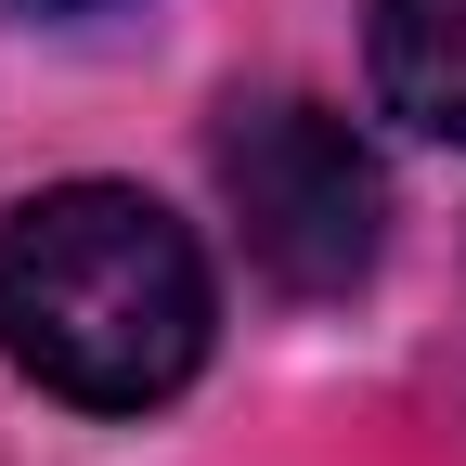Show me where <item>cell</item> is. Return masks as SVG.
Segmentation results:
<instances>
[{
    "instance_id": "obj_1",
    "label": "cell",
    "mask_w": 466,
    "mask_h": 466,
    "mask_svg": "<svg viewBox=\"0 0 466 466\" xmlns=\"http://www.w3.org/2000/svg\"><path fill=\"white\" fill-rule=\"evenodd\" d=\"M208 259L130 182H52L0 220V350L78 415H143L208 363Z\"/></svg>"
},
{
    "instance_id": "obj_2",
    "label": "cell",
    "mask_w": 466,
    "mask_h": 466,
    "mask_svg": "<svg viewBox=\"0 0 466 466\" xmlns=\"http://www.w3.org/2000/svg\"><path fill=\"white\" fill-rule=\"evenodd\" d=\"M220 195L247 259L285 285V299H350L376 272V233H389V182L376 156L350 143V116L299 104V91H259L220 116Z\"/></svg>"
},
{
    "instance_id": "obj_4",
    "label": "cell",
    "mask_w": 466,
    "mask_h": 466,
    "mask_svg": "<svg viewBox=\"0 0 466 466\" xmlns=\"http://www.w3.org/2000/svg\"><path fill=\"white\" fill-rule=\"evenodd\" d=\"M39 14H91V0H39Z\"/></svg>"
},
{
    "instance_id": "obj_3",
    "label": "cell",
    "mask_w": 466,
    "mask_h": 466,
    "mask_svg": "<svg viewBox=\"0 0 466 466\" xmlns=\"http://www.w3.org/2000/svg\"><path fill=\"white\" fill-rule=\"evenodd\" d=\"M376 104L428 143H466V0H376Z\"/></svg>"
}]
</instances>
